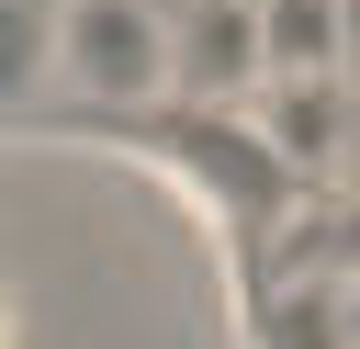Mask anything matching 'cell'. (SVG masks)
Here are the masks:
<instances>
[{
	"label": "cell",
	"instance_id": "1",
	"mask_svg": "<svg viewBox=\"0 0 360 349\" xmlns=\"http://www.w3.org/2000/svg\"><path fill=\"white\" fill-rule=\"evenodd\" d=\"M169 113V0H56V56L34 124L56 135H146Z\"/></svg>",
	"mask_w": 360,
	"mask_h": 349
},
{
	"label": "cell",
	"instance_id": "2",
	"mask_svg": "<svg viewBox=\"0 0 360 349\" xmlns=\"http://www.w3.org/2000/svg\"><path fill=\"white\" fill-rule=\"evenodd\" d=\"M248 90H270L259 0H180L169 11V101L180 113H236Z\"/></svg>",
	"mask_w": 360,
	"mask_h": 349
},
{
	"label": "cell",
	"instance_id": "3",
	"mask_svg": "<svg viewBox=\"0 0 360 349\" xmlns=\"http://www.w3.org/2000/svg\"><path fill=\"white\" fill-rule=\"evenodd\" d=\"M56 56V0H0V124H34Z\"/></svg>",
	"mask_w": 360,
	"mask_h": 349
},
{
	"label": "cell",
	"instance_id": "4",
	"mask_svg": "<svg viewBox=\"0 0 360 349\" xmlns=\"http://www.w3.org/2000/svg\"><path fill=\"white\" fill-rule=\"evenodd\" d=\"M338 34H349V79H360V0H338Z\"/></svg>",
	"mask_w": 360,
	"mask_h": 349
}]
</instances>
